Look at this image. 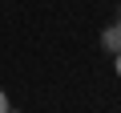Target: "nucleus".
I'll return each instance as SVG.
<instances>
[{
  "instance_id": "nucleus-1",
  "label": "nucleus",
  "mask_w": 121,
  "mask_h": 113,
  "mask_svg": "<svg viewBox=\"0 0 121 113\" xmlns=\"http://www.w3.org/2000/svg\"><path fill=\"white\" fill-rule=\"evenodd\" d=\"M101 48H105L109 56H113V52H121V24H117V20L101 32Z\"/></svg>"
},
{
  "instance_id": "nucleus-2",
  "label": "nucleus",
  "mask_w": 121,
  "mask_h": 113,
  "mask_svg": "<svg viewBox=\"0 0 121 113\" xmlns=\"http://www.w3.org/2000/svg\"><path fill=\"white\" fill-rule=\"evenodd\" d=\"M0 113H8V93L0 89Z\"/></svg>"
},
{
  "instance_id": "nucleus-3",
  "label": "nucleus",
  "mask_w": 121,
  "mask_h": 113,
  "mask_svg": "<svg viewBox=\"0 0 121 113\" xmlns=\"http://www.w3.org/2000/svg\"><path fill=\"white\" fill-rule=\"evenodd\" d=\"M113 69H117V77H121V52H113Z\"/></svg>"
},
{
  "instance_id": "nucleus-4",
  "label": "nucleus",
  "mask_w": 121,
  "mask_h": 113,
  "mask_svg": "<svg viewBox=\"0 0 121 113\" xmlns=\"http://www.w3.org/2000/svg\"><path fill=\"white\" fill-rule=\"evenodd\" d=\"M117 24H121V4H117Z\"/></svg>"
}]
</instances>
